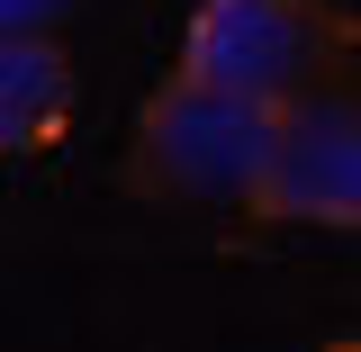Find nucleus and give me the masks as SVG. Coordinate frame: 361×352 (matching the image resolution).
<instances>
[{
	"mask_svg": "<svg viewBox=\"0 0 361 352\" xmlns=\"http://www.w3.org/2000/svg\"><path fill=\"white\" fill-rule=\"evenodd\" d=\"M271 118L280 109L226 82H199L180 63L135 109V181L154 199H190V208H253L262 163H271Z\"/></svg>",
	"mask_w": 361,
	"mask_h": 352,
	"instance_id": "obj_1",
	"label": "nucleus"
},
{
	"mask_svg": "<svg viewBox=\"0 0 361 352\" xmlns=\"http://www.w3.org/2000/svg\"><path fill=\"white\" fill-rule=\"evenodd\" d=\"M180 63L262 109H289L298 90L361 63V18L343 0H199L180 28Z\"/></svg>",
	"mask_w": 361,
	"mask_h": 352,
	"instance_id": "obj_2",
	"label": "nucleus"
},
{
	"mask_svg": "<svg viewBox=\"0 0 361 352\" xmlns=\"http://www.w3.org/2000/svg\"><path fill=\"white\" fill-rule=\"evenodd\" d=\"M253 217L361 235V63L298 90L271 118V163L253 190Z\"/></svg>",
	"mask_w": 361,
	"mask_h": 352,
	"instance_id": "obj_3",
	"label": "nucleus"
},
{
	"mask_svg": "<svg viewBox=\"0 0 361 352\" xmlns=\"http://www.w3.org/2000/svg\"><path fill=\"white\" fill-rule=\"evenodd\" d=\"M73 109H82V73L63 37H0V163L63 145Z\"/></svg>",
	"mask_w": 361,
	"mask_h": 352,
	"instance_id": "obj_4",
	"label": "nucleus"
},
{
	"mask_svg": "<svg viewBox=\"0 0 361 352\" xmlns=\"http://www.w3.org/2000/svg\"><path fill=\"white\" fill-rule=\"evenodd\" d=\"M73 0H0V37H63Z\"/></svg>",
	"mask_w": 361,
	"mask_h": 352,
	"instance_id": "obj_5",
	"label": "nucleus"
},
{
	"mask_svg": "<svg viewBox=\"0 0 361 352\" xmlns=\"http://www.w3.org/2000/svg\"><path fill=\"white\" fill-rule=\"evenodd\" d=\"M325 352H361V334H353V344H325Z\"/></svg>",
	"mask_w": 361,
	"mask_h": 352,
	"instance_id": "obj_6",
	"label": "nucleus"
}]
</instances>
